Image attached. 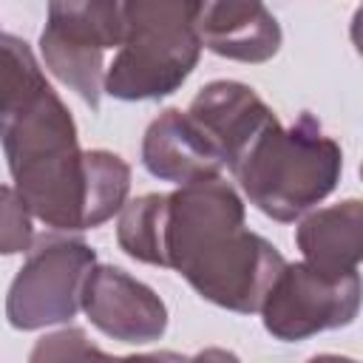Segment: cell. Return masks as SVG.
<instances>
[{"mask_svg":"<svg viewBox=\"0 0 363 363\" xmlns=\"http://www.w3.org/2000/svg\"><path fill=\"white\" fill-rule=\"evenodd\" d=\"M258 312L264 329L286 343L349 326L360 312V272L326 275L306 261L284 264Z\"/></svg>","mask_w":363,"mask_h":363,"instance_id":"6","label":"cell"},{"mask_svg":"<svg viewBox=\"0 0 363 363\" xmlns=\"http://www.w3.org/2000/svg\"><path fill=\"white\" fill-rule=\"evenodd\" d=\"M164 216H167V196L162 193H145V196L125 201L119 210V224H116L119 247L142 264L167 267Z\"/></svg>","mask_w":363,"mask_h":363,"instance_id":"13","label":"cell"},{"mask_svg":"<svg viewBox=\"0 0 363 363\" xmlns=\"http://www.w3.org/2000/svg\"><path fill=\"white\" fill-rule=\"evenodd\" d=\"M122 45L119 0H48L40 51L48 71L96 111L105 82L102 54Z\"/></svg>","mask_w":363,"mask_h":363,"instance_id":"5","label":"cell"},{"mask_svg":"<svg viewBox=\"0 0 363 363\" xmlns=\"http://www.w3.org/2000/svg\"><path fill=\"white\" fill-rule=\"evenodd\" d=\"M34 241L31 210L20 199V193L9 184H0V255L26 252Z\"/></svg>","mask_w":363,"mask_h":363,"instance_id":"15","label":"cell"},{"mask_svg":"<svg viewBox=\"0 0 363 363\" xmlns=\"http://www.w3.org/2000/svg\"><path fill=\"white\" fill-rule=\"evenodd\" d=\"M142 164L162 182L190 184L221 176L224 159L187 111L167 108L145 130Z\"/></svg>","mask_w":363,"mask_h":363,"instance_id":"10","label":"cell"},{"mask_svg":"<svg viewBox=\"0 0 363 363\" xmlns=\"http://www.w3.org/2000/svg\"><path fill=\"white\" fill-rule=\"evenodd\" d=\"M45 85L28 43L14 34H0V116L28 102Z\"/></svg>","mask_w":363,"mask_h":363,"instance_id":"14","label":"cell"},{"mask_svg":"<svg viewBox=\"0 0 363 363\" xmlns=\"http://www.w3.org/2000/svg\"><path fill=\"white\" fill-rule=\"evenodd\" d=\"M230 173L264 216L295 221L337 187L343 153L320 130V122L303 111L289 128L275 119Z\"/></svg>","mask_w":363,"mask_h":363,"instance_id":"2","label":"cell"},{"mask_svg":"<svg viewBox=\"0 0 363 363\" xmlns=\"http://www.w3.org/2000/svg\"><path fill=\"white\" fill-rule=\"evenodd\" d=\"M79 309L108 337L130 346L156 343L167 329L164 301L142 281L111 264H94L82 284Z\"/></svg>","mask_w":363,"mask_h":363,"instance_id":"8","label":"cell"},{"mask_svg":"<svg viewBox=\"0 0 363 363\" xmlns=\"http://www.w3.org/2000/svg\"><path fill=\"white\" fill-rule=\"evenodd\" d=\"M122 45L102 88L113 99H162L182 88L199 62L196 17L201 0H119Z\"/></svg>","mask_w":363,"mask_h":363,"instance_id":"3","label":"cell"},{"mask_svg":"<svg viewBox=\"0 0 363 363\" xmlns=\"http://www.w3.org/2000/svg\"><path fill=\"white\" fill-rule=\"evenodd\" d=\"M187 113L218 147L224 167L230 170L241 162L250 145L278 119L250 85L235 79H216L204 85L193 96Z\"/></svg>","mask_w":363,"mask_h":363,"instance_id":"9","label":"cell"},{"mask_svg":"<svg viewBox=\"0 0 363 363\" xmlns=\"http://www.w3.org/2000/svg\"><path fill=\"white\" fill-rule=\"evenodd\" d=\"M14 190L43 224L54 230H91L122 210L130 167L111 150L62 147L11 170Z\"/></svg>","mask_w":363,"mask_h":363,"instance_id":"4","label":"cell"},{"mask_svg":"<svg viewBox=\"0 0 363 363\" xmlns=\"http://www.w3.org/2000/svg\"><path fill=\"white\" fill-rule=\"evenodd\" d=\"M164 255L204 301L250 315L284 269V255L244 227V201L221 179L179 184L167 196Z\"/></svg>","mask_w":363,"mask_h":363,"instance_id":"1","label":"cell"},{"mask_svg":"<svg viewBox=\"0 0 363 363\" xmlns=\"http://www.w3.org/2000/svg\"><path fill=\"white\" fill-rule=\"evenodd\" d=\"M295 244L303 252L306 264L326 275H343L357 269L363 255L360 199H346L340 204L309 213L295 230Z\"/></svg>","mask_w":363,"mask_h":363,"instance_id":"12","label":"cell"},{"mask_svg":"<svg viewBox=\"0 0 363 363\" xmlns=\"http://www.w3.org/2000/svg\"><path fill=\"white\" fill-rule=\"evenodd\" d=\"M96 252L85 241H43L28 252L6 295V318L14 329L31 332L65 323L79 312L82 284Z\"/></svg>","mask_w":363,"mask_h":363,"instance_id":"7","label":"cell"},{"mask_svg":"<svg viewBox=\"0 0 363 363\" xmlns=\"http://www.w3.org/2000/svg\"><path fill=\"white\" fill-rule=\"evenodd\" d=\"M196 31L201 48L238 62H267L281 48V26L264 0H201Z\"/></svg>","mask_w":363,"mask_h":363,"instance_id":"11","label":"cell"}]
</instances>
